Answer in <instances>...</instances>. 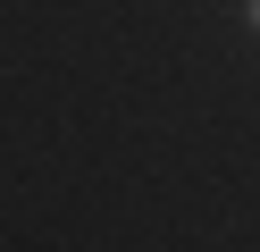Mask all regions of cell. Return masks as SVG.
<instances>
[{
	"label": "cell",
	"instance_id": "6da1fadb",
	"mask_svg": "<svg viewBox=\"0 0 260 252\" xmlns=\"http://www.w3.org/2000/svg\"><path fill=\"white\" fill-rule=\"evenodd\" d=\"M243 9H252V25H260V0H243Z\"/></svg>",
	"mask_w": 260,
	"mask_h": 252
}]
</instances>
